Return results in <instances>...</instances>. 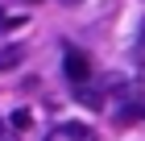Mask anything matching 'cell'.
I'll return each mask as SVG.
<instances>
[{
  "mask_svg": "<svg viewBox=\"0 0 145 141\" xmlns=\"http://www.w3.org/2000/svg\"><path fill=\"white\" fill-rule=\"evenodd\" d=\"M62 75H67L75 87H83V83L91 79V62H87V54H79V50H67V54H62Z\"/></svg>",
  "mask_w": 145,
  "mask_h": 141,
  "instance_id": "1",
  "label": "cell"
},
{
  "mask_svg": "<svg viewBox=\"0 0 145 141\" xmlns=\"http://www.w3.org/2000/svg\"><path fill=\"white\" fill-rule=\"evenodd\" d=\"M50 141H91V129L79 125V120H67V125H58V129L50 133Z\"/></svg>",
  "mask_w": 145,
  "mask_h": 141,
  "instance_id": "2",
  "label": "cell"
},
{
  "mask_svg": "<svg viewBox=\"0 0 145 141\" xmlns=\"http://www.w3.org/2000/svg\"><path fill=\"white\" fill-rule=\"evenodd\" d=\"M21 58H25V46H4L0 50V71H12Z\"/></svg>",
  "mask_w": 145,
  "mask_h": 141,
  "instance_id": "3",
  "label": "cell"
},
{
  "mask_svg": "<svg viewBox=\"0 0 145 141\" xmlns=\"http://www.w3.org/2000/svg\"><path fill=\"white\" fill-rule=\"evenodd\" d=\"M8 125H12V129H29V125H33V112H29V108H17L8 116Z\"/></svg>",
  "mask_w": 145,
  "mask_h": 141,
  "instance_id": "4",
  "label": "cell"
},
{
  "mask_svg": "<svg viewBox=\"0 0 145 141\" xmlns=\"http://www.w3.org/2000/svg\"><path fill=\"white\" fill-rule=\"evenodd\" d=\"M29 17L25 12H0V29H17V25H25Z\"/></svg>",
  "mask_w": 145,
  "mask_h": 141,
  "instance_id": "5",
  "label": "cell"
},
{
  "mask_svg": "<svg viewBox=\"0 0 145 141\" xmlns=\"http://www.w3.org/2000/svg\"><path fill=\"white\" fill-rule=\"evenodd\" d=\"M145 116V104H124V112H116V120H141Z\"/></svg>",
  "mask_w": 145,
  "mask_h": 141,
  "instance_id": "6",
  "label": "cell"
},
{
  "mask_svg": "<svg viewBox=\"0 0 145 141\" xmlns=\"http://www.w3.org/2000/svg\"><path fill=\"white\" fill-rule=\"evenodd\" d=\"M0 137H4V120H0Z\"/></svg>",
  "mask_w": 145,
  "mask_h": 141,
  "instance_id": "7",
  "label": "cell"
},
{
  "mask_svg": "<svg viewBox=\"0 0 145 141\" xmlns=\"http://www.w3.org/2000/svg\"><path fill=\"white\" fill-rule=\"evenodd\" d=\"M62 4H79V0H62Z\"/></svg>",
  "mask_w": 145,
  "mask_h": 141,
  "instance_id": "8",
  "label": "cell"
}]
</instances>
